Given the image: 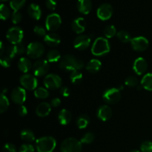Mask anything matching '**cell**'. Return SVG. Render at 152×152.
I'll return each instance as SVG.
<instances>
[{
	"label": "cell",
	"instance_id": "obj_1",
	"mask_svg": "<svg viewBox=\"0 0 152 152\" xmlns=\"http://www.w3.org/2000/svg\"><path fill=\"white\" fill-rule=\"evenodd\" d=\"M85 66L83 60L77 59L72 54H65L61 58L59 62V67L62 70L68 72L74 71H80Z\"/></svg>",
	"mask_w": 152,
	"mask_h": 152
},
{
	"label": "cell",
	"instance_id": "obj_2",
	"mask_svg": "<svg viewBox=\"0 0 152 152\" xmlns=\"http://www.w3.org/2000/svg\"><path fill=\"white\" fill-rule=\"evenodd\" d=\"M111 50V45L105 37H98L94 42L91 47V53L96 56H102Z\"/></svg>",
	"mask_w": 152,
	"mask_h": 152
},
{
	"label": "cell",
	"instance_id": "obj_3",
	"mask_svg": "<svg viewBox=\"0 0 152 152\" xmlns=\"http://www.w3.org/2000/svg\"><path fill=\"white\" fill-rule=\"evenodd\" d=\"M56 146V141L53 137H42L36 141V148L38 152H53Z\"/></svg>",
	"mask_w": 152,
	"mask_h": 152
},
{
	"label": "cell",
	"instance_id": "obj_4",
	"mask_svg": "<svg viewBox=\"0 0 152 152\" xmlns=\"http://www.w3.org/2000/svg\"><path fill=\"white\" fill-rule=\"evenodd\" d=\"M82 142L74 137H69L63 140L60 145L61 152H81Z\"/></svg>",
	"mask_w": 152,
	"mask_h": 152
},
{
	"label": "cell",
	"instance_id": "obj_5",
	"mask_svg": "<svg viewBox=\"0 0 152 152\" xmlns=\"http://www.w3.org/2000/svg\"><path fill=\"white\" fill-rule=\"evenodd\" d=\"M45 47L41 42H33L27 47L26 53L31 59H39L45 53Z\"/></svg>",
	"mask_w": 152,
	"mask_h": 152
},
{
	"label": "cell",
	"instance_id": "obj_6",
	"mask_svg": "<svg viewBox=\"0 0 152 152\" xmlns=\"http://www.w3.org/2000/svg\"><path fill=\"white\" fill-rule=\"evenodd\" d=\"M102 99L107 104L114 105L117 103L121 99V92L117 88H111L104 91Z\"/></svg>",
	"mask_w": 152,
	"mask_h": 152
},
{
	"label": "cell",
	"instance_id": "obj_7",
	"mask_svg": "<svg viewBox=\"0 0 152 152\" xmlns=\"http://www.w3.org/2000/svg\"><path fill=\"white\" fill-rule=\"evenodd\" d=\"M23 37V31L22 28L18 26L10 28L6 34V38L12 45H16L22 42Z\"/></svg>",
	"mask_w": 152,
	"mask_h": 152
},
{
	"label": "cell",
	"instance_id": "obj_8",
	"mask_svg": "<svg viewBox=\"0 0 152 152\" xmlns=\"http://www.w3.org/2000/svg\"><path fill=\"white\" fill-rule=\"evenodd\" d=\"M61 24H62V19L58 13H50L45 19V28L52 33L57 31L60 28Z\"/></svg>",
	"mask_w": 152,
	"mask_h": 152
},
{
	"label": "cell",
	"instance_id": "obj_9",
	"mask_svg": "<svg viewBox=\"0 0 152 152\" xmlns=\"http://www.w3.org/2000/svg\"><path fill=\"white\" fill-rule=\"evenodd\" d=\"M33 72L36 77H43L46 75L50 69L48 61L46 59H39L36 61L33 65Z\"/></svg>",
	"mask_w": 152,
	"mask_h": 152
},
{
	"label": "cell",
	"instance_id": "obj_10",
	"mask_svg": "<svg viewBox=\"0 0 152 152\" xmlns=\"http://www.w3.org/2000/svg\"><path fill=\"white\" fill-rule=\"evenodd\" d=\"M62 80L59 75L56 74H50L45 76L44 79V85L49 90H56L61 88Z\"/></svg>",
	"mask_w": 152,
	"mask_h": 152
},
{
	"label": "cell",
	"instance_id": "obj_11",
	"mask_svg": "<svg viewBox=\"0 0 152 152\" xmlns=\"http://www.w3.org/2000/svg\"><path fill=\"white\" fill-rule=\"evenodd\" d=\"M20 84L24 88L29 91L36 90L38 86V81L34 76L29 74H25L20 77Z\"/></svg>",
	"mask_w": 152,
	"mask_h": 152
},
{
	"label": "cell",
	"instance_id": "obj_12",
	"mask_svg": "<svg viewBox=\"0 0 152 152\" xmlns=\"http://www.w3.org/2000/svg\"><path fill=\"white\" fill-rule=\"evenodd\" d=\"M131 45L134 50L142 52L146 50L149 45V42L144 37H137L131 40Z\"/></svg>",
	"mask_w": 152,
	"mask_h": 152
},
{
	"label": "cell",
	"instance_id": "obj_13",
	"mask_svg": "<svg viewBox=\"0 0 152 152\" xmlns=\"http://www.w3.org/2000/svg\"><path fill=\"white\" fill-rule=\"evenodd\" d=\"M113 7L108 3H103L98 7L96 10V15L99 19L102 21L108 20L112 16Z\"/></svg>",
	"mask_w": 152,
	"mask_h": 152
},
{
	"label": "cell",
	"instance_id": "obj_14",
	"mask_svg": "<svg viewBox=\"0 0 152 152\" xmlns=\"http://www.w3.org/2000/svg\"><path fill=\"white\" fill-rule=\"evenodd\" d=\"M26 91L24 89V88L17 87L15 88L11 92L10 94V98H11L12 101L14 103L17 104V105H22L24 102L26 100Z\"/></svg>",
	"mask_w": 152,
	"mask_h": 152
},
{
	"label": "cell",
	"instance_id": "obj_15",
	"mask_svg": "<svg viewBox=\"0 0 152 152\" xmlns=\"http://www.w3.org/2000/svg\"><path fill=\"white\" fill-rule=\"evenodd\" d=\"M91 38L87 35H79L74 41V46L79 50H86L90 46Z\"/></svg>",
	"mask_w": 152,
	"mask_h": 152
},
{
	"label": "cell",
	"instance_id": "obj_16",
	"mask_svg": "<svg viewBox=\"0 0 152 152\" xmlns=\"http://www.w3.org/2000/svg\"><path fill=\"white\" fill-rule=\"evenodd\" d=\"M148 69L147 61L142 57H138L135 59L133 64V70L137 75H142L145 74Z\"/></svg>",
	"mask_w": 152,
	"mask_h": 152
},
{
	"label": "cell",
	"instance_id": "obj_17",
	"mask_svg": "<svg viewBox=\"0 0 152 152\" xmlns=\"http://www.w3.org/2000/svg\"><path fill=\"white\" fill-rule=\"evenodd\" d=\"M112 109L111 107L107 105H104L99 107L96 112V116H97L98 119L103 122L109 120L112 117Z\"/></svg>",
	"mask_w": 152,
	"mask_h": 152
},
{
	"label": "cell",
	"instance_id": "obj_18",
	"mask_svg": "<svg viewBox=\"0 0 152 152\" xmlns=\"http://www.w3.org/2000/svg\"><path fill=\"white\" fill-rule=\"evenodd\" d=\"M86 28V22L84 18L78 17L74 19L71 23V28L77 34H81L85 31Z\"/></svg>",
	"mask_w": 152,
	"mask_h": 152
},
{
	"label": "cell",
	"instance_id": "obj_19",
	"mask_svg": "<svg viewBox=\"0 0 152 152\" xmlns=\"http://www.w3.org/2000/svg\"><path fill=\"white\" fill-rule=\"evenodd\" d=\"M51 111V105L48 102H43L39 104L38 106L36 108V114L38 117H45L49 115Z\"/></svg>",
	"mask_w": 152,
	"mask_h": 152
},
{
	"label": "cell",
	"instance_id": "obj_20",
	"mask_svg": "<svg viewBox=\"0 0 152 152\" xmlns=\"http://www.w3.org/2000/svg\"><path fill=\"white\" fill-rule=\"evenodd\" d=\"M44 41L47 45L49 47H56L60 44L61 39L58 34L55 33H50L48 34L45 37H44Z\"/></svg>",
	"mask_w": 152,
	"mask_h": 152
},
{
	"label": "cell",
	"instance_id": "obj_21",
	"mask_svg": "<svg viewBox=\"0 0 152 152\" xmlns=\"http://www.w3.org/2000/svg\"><path fill=\"white\" fill-rule=\"evenodd\" d=\"M77 9L81 13L85 15L88 14L92 9V2L91 0H78Z\"/></svg>",
	"mask_w": 152,
	"mask_h": 152
},
{
	"label": "cell",
	"instance_id": "obj_22",
	"mask_svg": "<svg viewBox=\"0 0 152 152\" xmlns=\"http://www.w3.org/2000/svg\"><path fill=\"white\" fill-rule=\"evenodd\" d=\"M28 13L32 19L39 20L42 16V10L37 4L31 3L28 7Z\"/></svg>",
	"mask_w": 152,
	"mask_h": 152
},
{
	"label": "cell",
	"instance_id": "obj_23",
	"mask_svg": "<svg viewBox=\"0 0 152 152\" xmlns=\"http://www.w3.org/2000/svg\"><path fill=\"white\" fill-rule=\"evenodd\" d=\"M102 68V62L97 59H92L86 65V70L91 74H96L99 72Z\"/></svg>",
	"mask_w": 152,
	"mask_h": 152
},
{
	"label": "cell",
	"instance_id": "obj_24",
	"mask_svg": "<svg viewBox=\"0 0 152 152\" xmlns=\"http://www.w3.org/2000/svg\"><path fill=\"white\" fill-rule=\"evenodd\" d=\"M18 68L19 71H22L24 74H27L31 71V68H33L32 63L31 60L27 57H22L19 59L18 62Z\"/></svg>",
	"mask_w": 152,
	"mask_h": 152
},
{
	"label": "cell",
	"instance_id": "obj_25",
	"mask_svg": "<svg viewBox=\"0 0 152 152\" xmlns=\"http://www.w3.org/2000/svg\"><path fill=\"white\" fill-rule=\"evenodd\" d=\"M71 118H72L71 113L68 110L65 109V108L61 110L60 112L59 113V115H58L59 123L62 126H66V125L69 124Z\"/></svg>",
	"mask_w": 152,
	"mask_h": 152
},
{
	"label": "cell",
	"instance_id": "obj_26",
	"mask_svg": "<svg viewBox=\"0 0 152 152\" xmlns=\"http://www.w3.org/2000/svg\"><path fill=\"white\" fill-rule=\"evenodd\" d=\"M141 85L144 89L152 91V73L145 74L141 80Z\"/></svg>",
	"mask_w": 152,
	"mask_h": 152
},
{
	"label": "cell",
	"instance_id": "obj_27",
	"mask_svg": "<svg viewBox=\"0 0 152 152\" xmlns=\"http://www.w3.org/2000/svg\"><path fill=\"white\" fill-rule=\"evenodd\" d=\"M21 139L27 142H32L35 140V134L30 129H24L20 133Z\"/></svg>",
	"mask_w": 152,
	"mask_h": 152
},
{
	"label": "cell",
	"instance_id": "obj_28",
	"mask_svg": "<svg viewBox=\"0 0 152 152\" xmlns=\"http://www.w3.org/2000/svg\"><path fill=\"white\" fill-rule=\"evenodd\" d=\"M61 59V55L60 53L58 50L56 49H52V50H49L47 53V60L48 62H56L58 61H60Z\"/></svg>",
	"mask_w": 152,
	"mask_h": 152
},
{
	"label": "cell",
	"instance_id": "obj_29",
	"mask_svg": "<svg viewBox=\"0 0 152 152\" xmlns=\"http://www.w3.org/2000/svg\"><path fill=\"white\" fill-rule=\"evenodd\" d=\"M90 123V118L87 114H82L77 120V127L80 129H84L88 127Z\"/></svg>",
	"mask_w": 152,
	"mask_h": 152
},
{
	"label": "cell",
	"instance_id": "obj_30",
	"mask_svg": "<svg viewBox=\"0 0 152 152\" xmlns=\"http://www.w3.org/2000/svg\"><path fill=\"white\" fill-rule=\"evenodd\" d=\"M83 74L80 71H74L70 74V80L74 85H79L83 82Z\"/></svg>",
	"mask_w": 152,
	"mask_h": 152
},
{
	"label": "cell",
	"instance_id": "obj_31",
	"mask_svg": "<svg viewBox=\"0 0 152 152\" xmlns=\"http://www.w3.org/2000/svg\"><path fill=\"white\" fill-rule=\"evenodd\" d=\"M9 105H10V102H9L8 99L4 94L1 93V96H0V113L3 114L8 109Z\"/></svg>",
	"mask_w": 152,
	"mask_h": 152
},
{
	"label": "cell",
	"instance_id": "obj_32",
	"mask_svg": "<svg viewBox=\"0 0 152 152\" xmlns=\"http://www.w3.org/2000/svg\"><path fill=\"white\" fill-rule=\"evenodd\" d=\"M34 96L38 99H45L49 96V91L45 88H37L34 91Z\"/></svg>",
	"mask_w": 152,
	"mask_h": 152
},
{
	"label": "cell",
	"instance_id": "obj_33",
	"mask_svg": "<svg viewBox=\"0 0 152 152\" xmlns=\"http://www.w3.org/2000/svg\"><path fill=\"white\" fill-rule=\"evenodd\" d=\"M104 35H105V38L111 39L113 38L114 37L117 36V28H115L114 25H110L108 26L105 27V28L104 29Z\"/></svg>",
	"mask_w": 152,
	"mask_h": 152
},
{
	"label": "cell",
	"instance_id": "obj_34",
	"mask_svg": "<svg viewBox=\"0 0 152 152\" xmlns=\"http://www.w3.org/2000/svg\"><path fill=\"white\" fill-rule=\"evenodd\" d=\"M117 37L122 42L124 43L129 42L132 39V37H131V34L128 31H124V30H122V31H120L119 32H117Z\"/></svg>",
	"mask_w": 152,
	"mask_h": 152
},
{
	"label": "cell",
	"instance_id": "obj_35",
	"mask_svg": "<svg viewBox=\"0 0 152 152\" xmlns=\"http://www.w3.org/2000/svg\"><path fill=\"white\" fill-rule=\"evenodd\" d=\"M26 0H10V6L13 11H19L24 5Z\"/></svg>",
	"mask_w": 152,
	"mask_h": 152
},
{
	"label": "cell",
	"instance_id": "obj_36",
	"mask_svg": "<svg viewBox=\"0 0 152 152\" xmlns=\"http://www.w3.org/2000/svg\"><path fill=\"white\" fill-rule=\"evenodd\" d=\"M0 16L2 20H7L10 16V10L6 4H1L0 6Z\"/></svg>",
	"mask_w": 152,
	"mask_h": 152
},
{
	"label": "cell",
	"instance_id": "obj_37",
	"mask_svg": "<svg viewBox=\"0 0 152 152\" xmlns=\"http://www.w3.org/2000/svg\"><path fill=\"white\" fill-rule=\"evenodd\" d=\"M94 134L92 132H86L84 135L81 137L80 142L83 144H91L94 140Z\"/></svg>",
	"mask_w": 152,
	"mask_h": 152
},
{
	"label": "cell",
	"instance_id": "obj_38",
	"mask_svg": "<svg viewBox=\"0 0 152 152\" xmlns=\"http://www.w3.org/2000/svg\"><path fill=\"white\" fill-rule=\"evenodd\" d=\"M125 84L128 87L134 88L137 87L139 85V83H138V80L136 77H134V76H129L125 80Z\"/></svg>",
	"mask_w": 152,
	"mask_h": 152
},
{
	"label": "cell",
	"instance_id": "obj_39",
	"mask_svg": "<svg viewBox=\"0 0 152 152\" xmlns=\"http://www.w3.org/2000/svg\"><path fill=\"white\" fill-rule=\"evenodd\" d=\"M5 55H7V56H9L10 59H13V58L17 55L14 45H9L8 47L6 48Z\"/></svg>",
	"mask_w": 152,
	"mask_h": 152
},
{
	"label": "cell",
	"instance_id": "obj_40",
	"mask_svg": "<svg viewBox=\"0 0 152 152\" xmlns=\"http://www.w3.org/2000/svg\"><path fill=\"white\" fill-rule=\"evenodd\" d=\"M46 28H43L42 26H40V25H37V26L34 27V31L36 34H37L38 37H45L47 34H46Z\"/></svg>",
	"mask_w": 152,
	"mask_h": 152
},
{
	"label": "cell",
	"instance_id": "obj_41",
	"mask_svg": "<svg viewBox=\"0 0 152 152\" xmlns=\"http://www.w3.org/2000/svg\"><path fill=\"white\" fill-rule=\"evenodd\" d=\"M141 152H152V142L145 141L140 145Z\"/></svg>",
	"mask_w": 152,
	"mask_h": 152
},
{
	"label": "cell",
	"instance_id": "obj_42",
	"mask_svg": "<svg viewBox=\"0 0 152 152\" xmlns=\"http://www.w3.org/2000/svg\"><path fill=\"white\" fill-rule=\"evenodd\" d=\"M35 148L34 145L30 143H25L21 145L19 148V152H34Z\"/></svg>",
	"mask_w": 152,
	"mask_h": 152
},
{
	"label": "cell",
	"instance_id": "obj_43",
	"mask_svg": "<svg viewBox=\"0 0 152 152\" xmlns=\"http://www.w3.org/2000/svg\"><path fill=\"white\" fill-rule=\"evenodd\" d=\"M11 60L12 59H10L9 56H7V55H4V56H1L0 58V62H1V66L4 67V68H9L10 66V64H11Z\"/></svg>",
	"mask_w": 152,
	"mask_h": 152
},
{
	"label": "cell",
	"instance_id": "obj_44",
	"mask_svg": "<svg viewBox=\"0 0 152 152\" xmlns=\"http://www.w3.org/2000/svg\"><path fill=\"white\" fill-rule=\"evenodd\" d=\"M22 15L19 11H13L11 16V21L13 24H18L22 21Z\"/></svg>",
	"mask_w": 152,
	"mask_h": 152
},
{
	"label": "cell",
	"instance_id": "obj_45",
	"mask_svg": "<svg viewBox=\"0 0 152 152\" xmlns=\"http://www.w3.org/2000/svg\"><path fill=\"white\" fill-rule=\"evenodd\" d=\"M2 152H17V149L13 144L6 143L3 146Z\"/></svg>",
	"mask_w": 152,
	"mask_h": 152
},
{
	"label": "cell",
	"instance_id": "obj_46",
	"mask_svg": "<svg viewBox=\"0 0 152 152\" xmlns=\"http://www.w3.org/2000/svg\"><path fill=\"white\" fill-rule=\"evenodd\" d=\"M14 45H15V48H16V53H17V55L23 54V53L27 50V49H25V45H24V44L22 42Z\"/></svg>",
	"mask_w": 152,
	"mask_h": 152
},
{
	"label": "cell",
	"instance_id": "obj_47",
	"mask_svg": "<svg viewBox=\"0 0 152 152\" xmlns=\"http://www.w3.org/2000/svg\"><path fill=\"white\" fill-rule=\"evenodd\" d=\"M45 4H46V7L50 10H54L56 9V0H46L45 1Z\"/></svg>",
	"mask_w": 152,
	"mask_h": 152
},
{
	"label": "cell",
	"instance_id": "obj_48",
	"mask_svg": "<svg viewBox=\"0 0 152 152\" xmlns=\"http://www.w3.org/2000/svg\"><path fill=\"white\" fill-rule=\"evenodd\" d=\"M18 113H19V116H21V117H25L28 114V108L25 105H20L18 108Z\"/></svg>",
	"mask_w": 152,
	"mask_h": 152
},
{
	"label": "cell",
	"instance_id": "obj_49",
	"mask_svg": "<svg viewBox=\"0 0 152 152\" xmlns=\"http://www.w3.org/2000/svg\"><path fill=\"white\" fill-rule=\"evenodd\" d=\"M70 93H71V91L68 88V87H61L60 88V94L62 96L64 97H68V96H70Z\"/></svg>",
	"mask_w": 152,
	"mask_h": 152
},
{
	"label": "cell",
	"instance_id": "obj_50",
	"mask_svg": "<svg viewBox=\"0 0 152 152\" xmlns=\"http://www.w3.org/2000/svg\"><path fill=\"white\" fill-rule=\"evenodd\" d=\"M60 104L61 100L58 97L53 98L51 100V102H50V105H51V107H53V108H57V107H59L60 105Z\"/></svg>",
	"mask_w": 152,
	"mask_h": 152
},
{
	"label": "cell",
	"instance_id": "obj_51",
	"mask_svg": "<svg viewBox=\"0 0 152 152\" xmlns=\"http://www.w3.org/2000/svg\"><path fill=\"white\" fill-rule=\"evenodd\" d=\"M4 50H6V49L4 48V44H3L2 42H0V55H1V56H3V53H4Z\"/></svg>",
	"mask_w": 152,
	"mask_h": 152
},
{
	"label": "cell",
	"instance_id": "obj_52",
	"mask_svg": "<svg viewBox=\"0 0 152 152\" xmlns=\"http://www.w3.org/2000/svg\"><path fill=\"white\" fill-rule=\"evenodd\" d=\"M130 152H140V151H138V150H132V151H131Z\"/></svg>",
	"mask_w": 152,
	"mask_h": 152
},
{
	"label": "cell",
	"instance_id": "obj_53",
	"mask_svg": "<svg viewBox=\"0 0 152 152\" xmlns=\"http://www.w3.org/2000/svg\"><path fill=\"white\" fill-rule=\"evenodd\" d=\"M1 1H7V0H1Z\"/></svg>",
	"mask_w": 152,
	"mask_h": 152
}]
</instances>
